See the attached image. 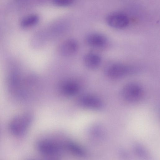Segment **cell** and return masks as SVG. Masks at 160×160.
<instances>
[{
	"instance_id": "cell-1",
	"label": "cell",
	"mask_w": 160,
	"mask_h": 160,
	"mask_svg": "<svg viewBox=\"0 0 160 160\" xmlns=\"http://www.w3.org/2000/svg\"><path fill=\"white\" fill-rule=\"evenodd\" d=\"M121 95L126 101L131 103L137 102L142 99L144 94L142 87L138 83L131 82L125 84L121 92Z\"/></svg>"
},
{
	"instance_id": "cell-2",
	"label": "cell",
	"mask_w": 160,
	"mask_h": 160,
	"mask_svg": "<svg viewBox=\"0 0 160 160\" xmlns=\"http://www.w3.org/2000/svg\"><path fill=\"white\" fill-rule=\"evenodd\" d=\"M136 69L123 64L116 63L111 64L106 68L105 73L109 78L118 79L137 72Z\"/></svg>"
},
{
	"instance_id": "cell-3",
	"label": "cell",
	"mask_w": 160,
	"mask_h": 160,
	"mask_svg": "<svg viewBox=\"0 0 160 160\" xmlns=\"http://www.w3.org/2000/svg\"><path fill=\"white\" fill-rule=\"evenodd\" d=\"M31 120L28 114L21 115L15 117L11 121L10 127L12 132L19 135L22 134L26 130Z\"/></svg>"
},
{
	"instance_id": "cell-4",
	"label": "cell",
	"mask_w": 160,
	"mask_h": 160,
	"mask_svg": "<svg viewBox=\"0 0 160 160\" xmlns=\"http://www.w3.org/2000/svg\"><path fill=\"white\" fill-rule=\"evenodd\" d=\"M106 21L110 27L118 29L126 28L129 23V19L127 15L120 12L110 14L107 17Z\"/></svg>"
},
{
	"instance_id": "cell-5",
	"label": "cell",
	"mask_w": 160,
	"mask_h": 160,
	"mask_svg": "<svg viewBox=\"0 0 160 160\" xmlns=\"http://www.w3.org/2000/svg\"><path fill=\"white\" fill-rule=\"evenodd\" d=\"M78 44L76 40L69 39L63 42L59 48V52L63 56H68L73 55L77 51Z\"/></svg>"
},
{
	"instance_id": "cell-6",
	"label": "cell",
	"mask_w": 160,
	"mask_h": 160,
	"mask_svg": "<svg viewBox=\"0 0 160 160\" xmlns=\"http://www.w3.org/2000/svg\"><path fill=\"white\" fill-rule=\"evenodd\" d=\"M86 41L90 46L97 48H102L107 43V39L104 36L98 33H92L86 38Z\"/></svg>"
},
{
	"instance_id": "cell-7",
	"label": "cell",
	"mask_w": 160,
	"mask_h": 160,
	"mask_svg": "<svg viewBox=\"0 0 160 160\" xmlns=\"http://www.w3.org/2000/svg\"><path fill=\"white\" fill-rule=\"evenodd\" d=\"M83 104L87 107L96 110L102 109L103 107V103L102 100L97 97L88 95L82 99Z\"/></svg>"
},
{
	"instance_id": "cell-8",
	"label": "cell",
	"mask_w": 160,
	"mask_h": 160,
	"mask_svg": "<svg viewBox=\"0 0 160 160\" xmlns=\"http://www.w3.org/2000/svg\"><path fill=\"white\" fill-rule=\"evenodd\" d=\"M84 62L88 68L95 69L100 66L101 59L99 55L94 53H89L86 54L84 57Z\"/></svg>"
},
{
	"instance_id": "cell-9",
	"label": "cell",
	"mask_w": 160,
	"mask_h": 160,
	"mask_svg": "<svg viewBox=\"0 0 160 160\" xmlns=\"http://www.w3.org/2000/svg\"><path fill=\"white\" fill-rule=\"evenodd\" d=\"M38 16L36 14H32L23 18L21 22V25L24 27L34 25L37 23L39 20Z\"/></svg>"
},
{
	"instance_id": "cell-10",
	"label": "cell",
	"mask_w": 160,
	"mask_h": 160,
	"mask_svg": "<svg viewBox=\"0 0 160 160\" xmlns=\"http://www.w3.org/2000/svg\"><path fill=\"white\" fill-rule=\"evenodd\" d=\"M76 86L72 84H68L64 87V90L67 93L72 94L76 91Z\"/></svg>"
},
{
	"instance_id": "cell-11",
	"label": "cell",
	"mask_w": 160,
	"mask_h": 160,
	"mask_svg": "<svg viewBox=\"0 0 160 160\" xmlns=\"http://www.w3.org/2000/svg\"><path fill=\"white\" fill-rule=\"evenodd\" d=\"M53 3L58 6H67L71 4L72 2V0H55Z\"/></svg>"
}]
</instances>
